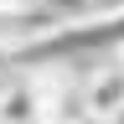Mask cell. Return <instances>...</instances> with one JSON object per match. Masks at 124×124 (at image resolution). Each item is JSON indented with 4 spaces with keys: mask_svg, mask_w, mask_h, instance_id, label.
Masks as SVG:
<instances>
[{
    "mask_svg": "<svg viewBox=\"0 0 124 124\" xmlns=\"http://www.w3.org/2000/svg\"><path fill=\"white\" fill-rule=\"evenodd\" d=\"M83 103L93 124H119L124 119V62H103L83 83Z\"/></svg>",
    "mask_w": 124,
    "mask_h": 124,
    "instance_id": "6da1fadb",
    "label": "cell"
},
{
    "mask_svg": "<svg viewBox=\"0 0 124 124\" xmlns=\"http://www.w3.org/2000/svg\"><path fill=\"white\" fill-rule=\"evenodd\" d=\"M124 21V0H83V16L72 26H114Z\"/></svg>",
    "mask_w": 124,
    "mask_h": 124,
    "instance_id": "7a4b0ae2",
    "label": "cell"
}]
</instances>
